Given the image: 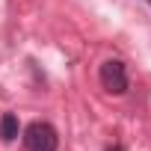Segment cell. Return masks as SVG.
I'll list each match as a JSON object with an SVG mask.
<instances>
[{"label": "cell", "mask_w": 151, "mask_h": 151, "mask_svg": "<svg viewBox=\"0 0 151 151\" xmlns=\"http://www.w3.org/2000/svg\"><path fill=\"white\" fill-rule=\"evenodd\" d=\"M59 136L47 122H33L24 130V151H56Z\"/></svg>", "instance_id": "6da1fadb"}, {"label": "cell", "mask_w": 151, "mask_h": 151, "mask_svg": "<svg viewBox=\"0 0 151 151\" xmlns=\"http://www.w3.org/2000/svg\"><path fill=\"white\" fill-rule=\"evenodd\" d=\"M98 77H101L104 92H110V95H124V92H127V71H124V62H122V59H107V62H101Z\"/></svg>", "instance_id": "7a4b0ae2"}, {"label": "cell", "mask_w": 151, "mask_h": 151, "mask_svg": "<svg viewBox=\"0 0 151 151\" xmlns=\"http://www.w3.org/2000/svg\"><path fill=\"white\" fill-rule=\"evenodd\" d=\"M0 139L3 142H15L18 139V116L15 113H3L0 116Z\"/></svg>", "instance_id": "3957f363"}, {"label": "cell", "mask_w": 151, "mask_h": 151, "mask_svg": "<svg viewBox=\"0 0 151 151\" xmlns=\"http://www.w3.org/2000/svg\"><path fill=\"white\" fill-rule=\"evenodd\" d=\"M107 151H122V145H110V148H107Z\"/></svg>", "instance_id": "277c9868"}]
</instances>
